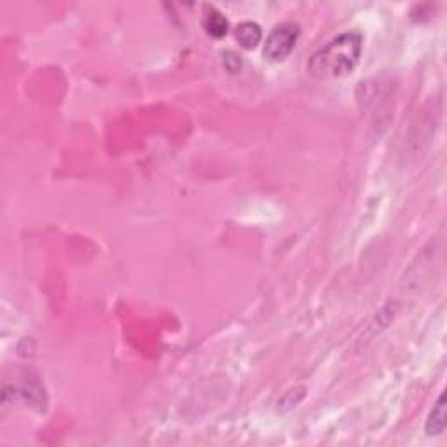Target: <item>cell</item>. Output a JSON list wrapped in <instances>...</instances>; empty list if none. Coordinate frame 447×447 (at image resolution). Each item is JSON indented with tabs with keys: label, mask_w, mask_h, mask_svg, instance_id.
Instances as JSON below:
<instances>
[{
	"label": "cell",
	"mask_w": 447,
	"mask_h": 447,
	"mask_svg": "<svg viewBox=\"0 0 447 447\" xmlns=\"http://www.w3.org/2000/svg\"><path fill=\"white\" fill-rule=\"evenodd\" d=\"M364 39L359 32L337 35L309 58L308 70L315 79H339L355 70L362 56Z\"/></svg>",
	"instance_id": "6da1fadb"
},
{
	"label": "cell",
	"mask_w": 447,
	"mask_h": 447,
	"mask_svg": "<svg viewBox=\"0 0 447 447\" xmlns=\"http://www.w3.org/2000/svg\"><path fill=\"white\" fill-rule=\"evenodd\" d=\"M301 30L294 23H281L267 35L264 44V56L269 62H283L296 47Z\"/></svg>",
	"instance_id": "7a4b0ae2"
},
{
	"label": "cell",
	"mask_w": 447,
	"mask_h": 447,
	"mask_svg": "<svg viewBox=\"0 0 447 447\" xmlns=\"http://www.w3.org/2000/svg\"><path fill=\"white\" fill-rule=\"evenodd\" d=\"M203 28L214 39H222L229 32V21L226 20L222 13H219L214 6L203 7Z\"/></svg>",
	"instance_id": "3957f363"
},
{
	"label": "cell",
	"mask_w": 447,
	"mask_h": 447,
	"mask_svg": "<svg viewBox=\"0 0 447 447\" xmlns=\"http://www.w3.org/2000/svg\"><path fill=\"white\" fill-rule=\"evenodd\" d=\"M447 426V404H446V395H441L437 400V404L431 409L430 416L426 419V434L430 437H437V435L444 434Z\"/></svg>",
	"instance_id": "277c9868"
},
{
	"label": "cell",
	"mask_w": 447,
	"mask_h": 447,
	"mask_svg": "<svg viewBox=\"0 0 447 447\" xmlns=\"http://www.w3.org/2000/svg\"><path fill=\"white\" fill-rule=\"evenodd\" d=\"M236 40L245 50H253L262 39V30L255 21H243L236 27Z\"/></svg>",
	"instance_id": "5b68a950"
},
{
	"label": "cell",
	"mask_w": 447,
	"mask_h": 447,
	"mask_svg": "<svg viewBox=\"0 0 447 447\" xmlns=\"http://www.w3.org/2000/svg\"><path fill=\"white\" fill-rule=\"evenodd\" d=\"M304 395H306V388H304V386H299V388H296V390H290L289 393L283 397V398H290V402H286V404L281 405V411H289V409L296 407V405L303 400Z\"/></svg>",
	"instance_id": "8992f818"
},
{
	"label": "cell",
	"mask_w": 447,
	"mask_h": 447,
	"mask_svg": "<svg viewBox=\"0 0 447 447\" xmlns=\"http://www.w3.org/2000/svg\"><path fill=\"white\" fill-rule=\"evenodd\" d=\"M222 62H224V66H226L231 74H236L241 70L240 56L234 54L233 51H226V53L222 54Z\"/></svg>",
	"instance_id": "52a82bcc"
}]
</instances>
